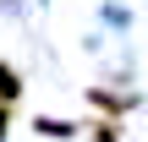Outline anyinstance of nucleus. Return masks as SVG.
I'll list each match as a JSON object with an SVG mask.
<instances>
[{
	"instance_id": "obj_2",
	"label": "nucleus",
	"mask_w": 148,
	"mask_h": 142,
	"mask_svg": "<svg viewBox=\"0 0 148 142\" xmlns=\"http://www.w3.org/2000/svg\"><path fill=\"white\" fill-rule=\"evenodd\" d=\"M33 131H38V137H71V126H66V120H44V115H38V126H33Z\"/></svg>"
},
{
	"instance_id": "obj_4",
	"label": "nucleus",
	"mask_w": 148,
	"mask_h": 142,
	"mask_svg": "<svg viewBox=\"0 0 148 142\" xmlns=\"http://www.w3.org/2000/svg\"><path fill=\"white\" fill-rule=\"evenodd\" d=\"M5 131H11V104H0V142H5Z\"/></svg>"
},
{
	"instance_id": "obj_3",
	"label": "nucleus",
	"mask_w": 148,
	"mask_h": 142,
	"mask_svg": "<svg viewBox=\"0 0 148 142\" xmlns=\"http://www.w3.org/2000/svg\"><path fill=\"white\" fill-rule=\"evenodd\" d=\"M88 131H93V142H121V137H115V126H110V120H93Z\"/></svg>"
},
{
	"instance_id": "obj_1",
	"label": "nucleus",
	"mask_w": 148,
	"mask_h": 142,
	"mask_svg": "<svg viewBox=\"0 0 148 142\" xmlns=\"http://www.w3.org/2000/svg\"><path fill=\"white\" fill-rule=\"evenodd\" d=\"M16 93H22V77H16V66H5V60H0V104H11Z\"/></svg>"
}]
</instances>
